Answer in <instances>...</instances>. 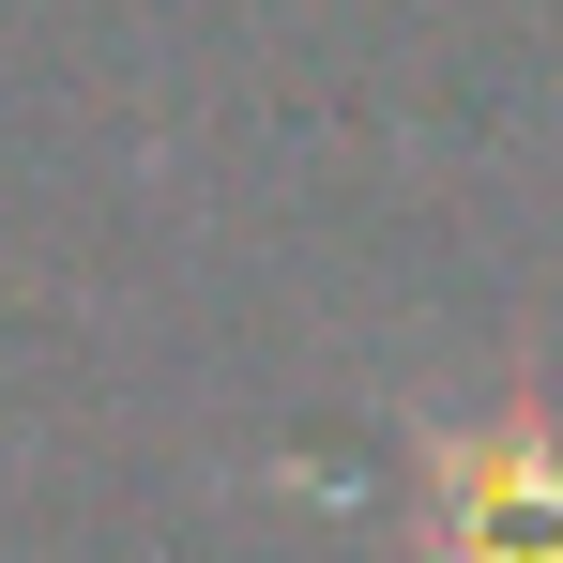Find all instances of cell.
<instances>
[{"mask_svg": "<svg viewBox=\"0 0 563 563\" xmlns=\"http://www.w3.org/2000/svg\"><path fill=\"white\" fill-rule=\"evenodd\" d=\"M427 487H442V563H563V442L533 411L457 427Z\"/></svg>", "mask_w": 563, "mask_h": 563, "instance_id": "obj_1", "label": "cell"}]
</instances>
